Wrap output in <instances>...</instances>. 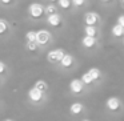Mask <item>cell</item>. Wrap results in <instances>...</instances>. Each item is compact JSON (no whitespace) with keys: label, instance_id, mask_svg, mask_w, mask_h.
I'll list each match as a JSON object with an SVG mask.
<instances>
[{"label":"cell","instance_id":"9","mask_svg":"<svg viewBox=\"0 0 124 121\" xmlns=\"http://www.w3.org/2000/svg\"><path fill=\"white\" fill-rule=\"evenodd\" d=\"M81 43H83V45L85 47V48H93V47L96 45V36L85 35L83 37V40H81Z\"/></svg>","mask_w":124,"mask_h":121},{"label":"cell","instance_id":"23","mask_svg":"<svg viewBox=\"0 0 124 121\" xmlns=\"http://www.w3.org/2000/svg\"><path fill=\"white\" fill-rule=\"evenodd\" d=\"M4 72H6V64L0 61V75H4Z\"/></svg>","mask_w":124,"mask_h":121},{"label":"cell","instance_id":"26","mask_svg":"<svg viewBox=\"0 0 124 121\" xmlns=\"http://www.w3.org/2000/svg\"><path fill=\"white\" fill-rule=\"evenodd\" d=\"M101 1H104V3H108V1H111V0H101Z\"/></svg>","mask_w":124,"mask_h":121},{"label":"cell","instance_id":"16","mask_svg":"<svg viewBox=\"0 0 124 121\" xmlns=\"http://www.w3.org/2000/svg\"><path fill=\"white\" fill-rule=\"evenodd\" d=\"M81 80L84 81V84H85V85H89V84H92V83L95 81V80H93V77L91 76V73H89V72L84 73V75L81 76Z\"/></svg>","mask_w":124,"mask_h":121},{"label":"cell","instance_id":"7","mask_svg":"<svg viewBox=\"0 0 124 121\" xmlns=\"http://www.w3.org/2000/svg\"><path fill=\"white\" fill-rule=\"evenodd\" d=\"M47 23H48L51 27L56 28V27H60L63 21H62V17H60V15L52 14V15H48V17H47Z\"/></svg>","mask_w":124,"mask_h":121},{"label":"cell","instance_id":"15","mask_svg":"<svg viewBox=\"0 0 124 121\" xmlns=\"http://www.w3.org/2000/svg\"><path fill=\"white\" fill-rule=\"evenodd\" d=\"M84 32L88 36H96V27H95V25H85Z\"/></svg>","mask_w":124,"mask_h":121},{"label":"cell","instance_id":"25","mask_svg":"<svg viewBox=\"0 0 124 121\" xmlns=\"http://www.w3.org/2000/svg\"><path fill=\"white\" fill-rule=\"evenodd\" d=\"M0 1H1L3 4H6V6H7V4H11L12 3V0H0Z\"/></svg>","mask_w":124,"mask_h":121},{"label":"cell","instance_id":"10","mask_svg":"<svg viewBox=\"0 0 124 121\" xmlns=\"http://www.w3.org/2000/svg\"><path fill=\"white\" fill-rule=\"evenodd\" d=\"M111 32H112V35L115 36V37H121V36H124V27L117 23L116 25H113V27H112Z\"/></svg>","mask_w":124,"mask_h":121},{"label":"cell","instance_id":"18","mask_svg":"<svg viewBox=\"0 0 124 121\" xmlns=\"http://www.w3.org/2000/svg\"><path fill=\"white\" fill-rule=\"evenodd\" d=\"M35 86H36V88H39L40 91H43V92H46L47 89H48V84H47L44 80H39V81H36V83H35Z\"/></svg>","mask_w":124,"mask_h":121},{"label":"cell","instance_id":"12","mask_svg":"<svg viewBox=\"0 0 124 121\" xmlns=\"http://www.w3.org/2000/svg\"><path fill=\"white\" fill-rule=\"evenodd\" d=\"M60 64L64 68H70L71 65L73 64V57L71 56V55H64V57H63V60L60 61Z\"/></svg>","mask_w":124,"mask_h":121},{"label":"cell","instance_id":"2","mask_svg":"<svg viewBox=\"0 0 124 121\" xmlns=\"http://www.w3.org/2000/svg\"><path fill=\"white\" fill-rule=\"evenodd\" d=\"M65 52L64 49L62 48H57V49H52V51L48 52V55H47V60H48L49 63H60L63 60V57H64Z\"/></svg>","mask_w":124,"mask_h":121},{"label":"cell","instance_id":"8","mask_svg":"<svg viewBox=\"0 0 124 121\" xmlns=\"http://www.w3.org/2000/svg\"><path fill=\"white\" fill-rule=\"evenodd\" d=\"M105 105H107V108L109 110L115 112V110H117L119 108H120V100H119L117 97H109V99L107 100V102H105Z\"/></svg>","mask_w":124,"mask_h":121},{"label":"cell","instance_id":"14","mask_svg":"<svg viewBox=\"0 0 124 121\" xmlns=\"http://www.w3.org/2000/svg\"><path fill=\"white\" fill-rule=\"evenodd\" d=\"M25 40L27 41H35L38 40V32H35V31H30V32L25 33Z\"/></svg>","mask_w":124,"mask_h":121},{"label":"cell","instance_id":"20","mask_svg":"<svg viewBox=\"0 0 124 121\" xmlns=\"http://www.w3.org/2000/svg\"><path fill=\"white\" fill-rule=\"evenodd\" d=\"M7 28H8V24H7V21L4 19L0 20V33L3 35V33L7 32Z\"/></svg>","mask_w":124,"mask_h":121},{"label":"cell","instance_id":"24","mask_svg":"<svg viewBox=\"0 0 124 121\" xmlns=\"http://www.w3.org/2000/svg\"><path fill=\"white\" fill-rule=\"evenodd\" d=\"M117 23H119L120 25H123V27H124V15H120V16L117 17Z\"/></svg>","mask_w":124,"mask_h":121},{"label":"cell","instance_id":"4","mask_svg":"<svg viewBox=\"0 0 124 121\" xmlns=\"http://www.w3.org/2000/svg\"><path fill=\"white\" fill-rule=\"evenodd\" d=\"M43 91H40L39 88H36V86H33V88L30 89V92H28V96H30V100L33 102H39L41 101V99H43Z\"/></svg>","mask_w":124,"mask_h":121},{"label":"cell","instance_id":"6","mask_svg":"<svg viewBox=\"0 0 124 121\" xmlns=\"http://www.w3.org/2000/svg\"><path fill=\"white\" fill-rule=\"evenodd\" d=\"M84 21L85 25H96V23L99 21V15L95 12H87L84 15Z\"/></svg>","mask_w":124,"mask_h":121},{"label":"cell","instance_id":"28","mask_svg":"<svg viewBox=\"0 0 124 121\" xmlns=\"http://www.w3.org/2000/svg\"><path fill=\"white\" fill-rule=\"evenodd\" d=\"M121 4H123V6H124V0H121Z\"/></svg>","mask_w":124,"mask_h":121},{"label":"cell","instance_id":"29","mask_svg":"<svg viewBox=\"0 0 124 121\" xmlns=\"http://www.w3.org/2000/svg\"><path fill=\"white\" fill-rule=\"evenodd\" d=\"M123 43H124V41H123Z\"/></svg>","mask_w":124,"mask_h":121},{"label":"cell","instance_id":"13","mask_svg":"<svg viewBox=\"0 0 124 121\" xmlns=\"http://www.w3.org/2000/svg\"><path fill=\"white\" fill-rule=\"evenodd\" d=\"M57 3H59V7L63 9H70L71 6H72V0H57Z\"/></svg>","mask_w":124,"mask_h":121},{"label":"cell","instance_id":"11","mask_svg":"<svg viewBox=\"0 0 124 121\" xmlns=\"http://www.w3.org/2000/svg\"><path fill=\"white\" fill-rule=\"evenodd\" d=\"M83 109H84V107H83L81 102H73L70 107V110H71L72 114H80V113L83 112Z\"/></svg>","mask_w":124,"mask_h":121},{"label":"cell","instance_id":"5","mask_svg":"<svg viewBox=\"0 0 124 121\" xmlns=\"http://www.w3.org/2000/svg\"><path fill=\"white\" fill-rule=\"evenodd\" d=\"M49 39H51V35H49L48 31H46V29L38 31V40H36V43L39 45H46V44H48Z\"/></svg>","mask_w":124,"mask_h":121},{"label":"cell","instance_id":"3","mask_svg":"<svg viewBox=\"0 0 124 121\" xmlns=\"http://www.w3.org/2000/svg\"><path fill=\"white\" fill-rule=\"evenodd\" d=\"M84 85H85V84H84V81L81 80V78H73V80L70 83V89L75 94H79V93L83 92Z\"/></svg>","mask_w":124,"mask_h":121},{"label":"cell","instance_id":"22","mask_svg":"<svg viewBox=\"0 0 124 121\" xmlns=\"http://www.w3.org/2000/svg\"><path fill=\"white\" fill-rule=\"evenodd\" d=\"M72 3L75 7H83L85 4V0H72Z\"/></svg>","mask_w":124,"mask_h":121},{"label":"cell","instance_id":"17","mask_svg":"<svg viewBox=\"0 0 124 121\" xmlns=\"http://www.w3.org/2000/svg\"><path fill=\"white\" fill-rule=\"evenodd\" d=\"M89 73H91V76L93 77V80H99L100 77H101V73H100V69H97V68H91V69L88 71Z\"/></svg>","mask_w":124,"mask_h":121},{"label":"cell","instance_id":"21","mask_svg":"<svg viewBox=\"0 0 124 121\" xmlns=\"http://www.w3.org/2000/svg\"><path fill=\"white\" fill-rule=\"evenodd\" d=\"M46 14L47 15H52V14H56V7L54 4H49V6L46 7Z\"/></svg>","mask_w":124,"mask_h":121},{"label":"cell","instance_id":"27","mask_svg":"<svg viewBox=\"0 0 124 121\" xmlns=\"http://www.w3.org/2000/svg\"><path fill=\"white\" fill-rule=\"evenodd\" d=\"M49 1H51V3H54V1H57V0H49Z\"/></svg>","mask_w":124,"mask_h":121},{"label":"cell","instance_id":"1","mask_svg":"<svg viewBox=\"0 0 124 121\" xmlns=\"http://www.w3.org/2000/svg\"><path fill=\"white\" fill-rule=\"evenodd\" d=\"M28 12H30V16L32 19H40L46 14V8H43V6L39 3H32L28 7Z\"/></svg>","mask_w":124,"mask_h":121},{"label":"cell","instance_id":"19","mask_svg":"<svg viewBox=\"0 0 124 121\" xmlns=\"http://www.w3.org/2000/svg\"><path fill=\"white\" fill-rule=\"evenodd\" d=\"M38 43H35V41H27V44H25V48L28 49L30 52H36L38 51Z\"/></svg>","mask_w":124,"mask_h":121}]
</instances>
